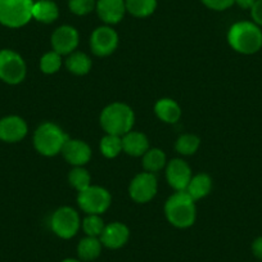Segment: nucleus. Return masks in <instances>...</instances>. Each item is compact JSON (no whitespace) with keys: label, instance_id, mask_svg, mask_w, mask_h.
<instances>
[{"label":"nucleus","instance_id":"nucleus-11","mask_svg":"<svg viewBox=\"0 0 262 262\" xmlns=\"http://www.w3.org/2000/svg\"><path fill=\"white\" fill-rule=\"evenodd\" d=\"M80 35L75 27L63 25L58 27L52 35V47L54 52L60 55H70L77 49Z\"/></svg>","mask_w":262,"mask_h":262},{"label":"nucleus","instance_id":"nucleus-12","mask_svg":"<svg viewBox=\"0 0 262 262\" xmlns=\"http://www.w3.org/2000/svg\"><path fill=\"white\" fill-rule=\"evenodd\" d=\"M193 173L188 163L181 158H173L166 166V179L168 185L176 191H185Z\"/></svg>","mask_w":262,"mask_h":262},{"label":"nucleus","instance_id":"nucleus-24","mask_svg":"<svg viewBox=\"0 0 262 262\" xmlns=\"http://www.w3.org/2000/svg\"><path fill=\"white\" fill-rule=\"evenodd\" d=\"M166 155L162 149L158 148H149L143 156V167L147 172H158L166 166Z\"/></svg>","mask_w":262,"mask_h":262},{"label":"nucleus","instance_id":"nucleus-3","mask_svg":"<svg viewBox=\"0 0 262 262\" xmlns=\"http://www.w3.org/2000/svg\"><path fill=\"white\" fill-rule=\"evenodd\" d=\"M165 215L175 228H190L196 219L195 201L186 191H176L166 201Z\"/></svg>","mask_w":262,"mask_h":262},{"label":"nucleus","instance_id":"nucleus-29","mask_svg":"<svg viewBox=\"0 0 262 262\" xmlns=\"http://www.w3.org/2000/svg\"><path fill=\"white\" fill-rule=\"evenodd\" d=\"M82 230L88 236H95L99 238L100 234L104 230V221L100 215H88L81 223Z\"/></svg>","mask_w":262,"mask_h":262},{"label":"nucleus","instance_id":"nucleus-22","mask_svg":"<svg viewBox=\"0 0 262 262\" xmlns=\"http://www.w3.org/2000/svg\"><path fill=\"white\" fill-rule=\"evenodd\" d=\"M92 59L89 55H86L82 52H74L69 55V58L66 59V67L71 74L76 75V76H84V75L89 74L92 70Z\"/></svg>","mask_w":262,"mask_h":262},{"label":"nucleus","instance_id":"nucleus-2","mask_svg":"<svg viewBox=\"0 0 262 262\" xmlns=\"http://www.w3.org/2000/svg\"><path fill=\"white\" fill-rule=\"evenodd\" d=\"M134 123V111L125 103H111L100 113V126L105 134L123 137L133 130Z\"/></svg>","mask_w":262,"mask_h":262},{"label":"nucleus","instance_id":"nucleus-30","mask_svg":"<svg viewBox=\"0 0 262 262\" xmlns=\"http://www.w3.org/2000/svg\"><path fill=\"white\" fill-rule=\"evenodd\" d=\"M97 6V0H69V8L76 16L92 13Z\"/></svg>","mask_w":262,"mask_h":262},{"label":"nucleus","instance_id":"nucleus-33","mask_svg":"<svg viewBox=\"0 0 262 262\" xmlns=\"http://www.w3.org/2000/svg\"><path fill=\"white\" fill-rule=\"evenodd\" d=\"M252 252L257 258L262 259V236L254 239V242L252 243Z\"/></svg>","mask_w":262,"mask_h":262},{"label":"nucleus","instance_id":"nucleus-35","mask_svg":"<svg viewBox=\"0 0 262 262\" xmlns=\"http://www.w3.org/2000/svg\"><path fill=\"white\" fill-rule=\"evenodd\" d=\"M62 262H82V261H80V259H76V258H66L63 259Z\"/></svg>","mask_w":262,"mask_h":262},{"label":"nucleus","instance_id":"nucleus-8","mask_svg":"<svg viewBox=\"0 0 262 262\" xmlns=\"http://www.w3.org/2000/svg\"><path fill=\"white\" fill-rule=\"evenodd\" d=\"M81 221L76 210L72 207H60L50 217V229L62 239H71L79 233Z\"/></svg>","mask_w":262,"mask_h":262},{"label":"nucleus","instance_id":"nucleus-28","mask_svg":"<svg viewBox=\"0 0 262 262\" xmlns=\"http://www.w3.org/2000/svg\"><path fill=\"white\" fill-rule=\"evenodd\" d=\"M60 66H62V55L54 50L45 53L40 59V70L45 75L55 74L59 71Z\"/></svg>","mask_w":262,"mask_h":262},{"label":"nucleus","instance_id":"nucleus-34","mask_svg":"<svg viewBox=\"0 0 262 262\" xmlns=\"http://www.w3.org/2000/svg\"><path fill=\"white\" fill-rule=\"evenodd\" d=\"M256 2L257 0H235V4L242 9H252Z\"/></svg>","mask_w":262,"mask_h":262},{"label":"nucleus","instance_id":"nucleus-16","mask_svg":"<svg viewBox=\"0 0 262 262\" xmlns=\"http://www.w3.org/2000/svg\"><path fill=\"white\" fill-rule=\"evenodd\" d=\"M95 11L104 24L116 25L126 13L125 0H97Z\"/></svg>","mask_w":262,"mask_h":262},{"label":"nucleus","instance_id":"nucleus-23","mask_svg":"<svg viewBox=\"0 0 262 262\" xmlns=\"http://www.w3.org/2000/svg\"><path fill=\"white\" fill-rule=\"evenodd\" d=\"M126 12L137 18H145L155 13L157 0H125Z\"/></svg>","mask_w":262,"mask_h":262},{"label":"nucleus","instance_id":"nucleus-1","mask_svg":"<svg viewBox=\"0 0 262 262\" xmlns=\"http://www.w3.org/2000/svg\"><path fill=\"white\" fill-rule=\"evenodd\" d=\"M228 42L241 54H254L262 48V30L254 22H236L229 29Z\"/></svg>","mask_w":262,"mask_h":262},{"label":"nucleus","instance_id":"nucleus-4","mask_svg":"<svg viewBox=\"0 0 262 262\" xmlns=\"http://www.w3.org/2000/svg\"><path fill=\"white\" fill-rule=\"evenodd\" d=\"M70 138L54 122H42L34 133V147L45 157H54L62 152L63 145Z\"/></svg>","mask_w":262,"mask_h":262},{"label":"nucleus","instance_id":"nucleus-25","mask_svg":"<svg viewBox=\"0 0 262 262\" xmlns=\"http://www.w3.org/2000/svg\"><path fill=\"white\" fill-rule=\"evenodd\" d=\"M99 148L105 158H116L122 152V137L105 134L100 140Z\"/></svg>","mask_w":262,"mask_h":262},{"label":"nucleus","instance_id":"nucleus-5","mask_svg":"<svg viewBox=\"0 0 262 262\" xmlns=\"http://www.w3.org/2000/svg\"><path fill=\"white\" fill-rule=\"evenodd\" d=\"M34 0H0V25L19 29L32 19Z\"/></svg>","mask_w":262,"mask_h":262},{"label":"nucleus","instance_id":"nucleus-18","mask_svg":"<svg viewBox=\"0 0 262 262\" xmlns=\"http://www.w3.org/2000/svg\"><path fill=\"white\" fill-rule=\"evenodd\" d=\"M59 17V9L53 0H37L32 7V18L37 22L49 25L57 21Z\"/></svg>","mask_w":262,"mask_h":262},{"label":"nucleus","instance_id":"nucleus-14","mask_svg":"<svg viewBox=\"0 0 262 262\" xmlns=\"http://www.w3.org/2000/svg\"><path fill=\"white\" fill-rule=\"evenodd\" d=\"M64 160L75 167H82L92 158V148L88 143L80 139H69L60 152Z\"/></svg>","mask_w":262,"mask_h":262},{"label":"nucleus","instance_id":"nucleus-7","mask_svg":"<svg viewBox=\"0 0 262 262\" xmlns=\"http://www.w3.org/2000/svg\"><path fill=\"white\" fill-rule=\"evenodd\" d=\"M112 196L107 189L90 185L77 195V205L88 215H102L110 208Z\"/></svg>","mask_w":262,"mask_h":262},{"label":"nucleus","instance_id":"nucleus-32","mask_svg":"<svg viewBox=\"0 0 262 262\" xmlns=\"http://www.w3.org/2000/svg\"><path fill=\"white\" fill-rule=\"evenodd\" d=\"M251 16L253 22L258 26H262V0H257L251 9Z\"/></svg>","mask_w":262,"mask_h":262},{"label":"nucleus","instance_id":"nucleus-10","mask_svg":"<svg viewBox=\"0 0 262 262\" xmlns=\"http://www.w3.org/2000/svg\"><path fill=\"white\" fill-rule=\"evenodd\" d=\"M118 47V35L111 26H100L90 36L92 52L98 57H108Z\"/></svg>","mask_w":262,"mask_h":262},{"label":"nucleus","instance_id":"nucleus-19","mask_svg":"<svg viewBox=\"0 0 262 262\" xmlns=\"http://www.w3.org/2000/svg\"><path fill=\"white\" fill-rule=\"evenodd\" d=\"M156 116L166 123H176L181 117V108L171 98H162L155 104Z\"/></svg>","mask_w":262,"mask_h":262},{"label":"nucleus","instance_id":"nucleus-31","mask_svg":"<svg viewBox=\"0 0 262 262\" xmlns=\"http://www.w3.org/2000/svg\"><path fill=\"white\" fill-rule=\"evenodd\" d=\"M201 2L212 11H225L235 4V0H201Z\"/></svg>","mask_w":262,"mask_h":262},{"label":"nucleus","instance_id":"nucleus-13","mask_svg":"<svg viewBox=\"0 0 262 262\" xmlns=\"http://www.w3.org/2000/svg\"><path fill=\"white\" fill-rule=\"evenodd\" d=\"M29 131L26 121L19 116L0 118V140L4 143H18L24 140Z\"/></svg>","mask_w":262,"mask_h":262},{"label":"nucleus","instance_id":"nucleus-21","mask_svg":"<svg viewBox=\"0 0 262 262\" xmlns=\"http://www.w3.org/2000/svg\"><path fill=\"white\" fill-rule=\"evenodd\" d=\"M103 244L99 238L86 235L80 241L79 246H77V254L81 261H94L100 256Z\"/></svg>","mask_w":262,"mask_h":262},{"label":"nucleus","instance_id":"nucleus-15","mask_svg":"<svg viewBox=\"0 0 262 262\" xmlns=\"http://www.w3.org/2000/svg\"><path fill=\"white\" fill-rule=\"evenodd\" d=\"M130 238V230L122 223H111L104 226V230L100 234L99 239L103 247L110 249H118L125 246Z\"/></svg>","mask_w":262,"mask_h":262},{"label":"nucleus","instance_id":"nucleus-26","mask_svg":"<svg viewBox=\"0 0 262 262\" xmlns=\"http://www.w3.org/2000/svg\"><path fill=\"white\" fill-rule=\"evenodd\" d=\"M201 144L200 138L194 134H184L179 137L176 140L175 149L176 152L183 156H191L198 150Z\"/></svg>","mask_w":262,"mask_h":262},{"label":"nucleus","instance_id":"nucleus-20","mask_svg":"<svg viewBox=\"0 0 262 262\" xmlns=\"http://www.w3.org/2000/svg\"><path fill=\"white\" fill-rule=\"evenodd\" d=\"M211 190H212V179L207 173L201 172L191 178L185 191L194 201H200L207 196Z\"/></svg>","mask_w":262,"mask_h":262},{"label":"nucleus","instance_id":"nucleus-27","mask_svg":"<svg viewBox=\"0 0 262 262\" xmlns=\"http://www.w3.org/2000/svg\"><path fill=\"white\" fill-rule=\"evenodd\" d=\"M69 181L72 188L76 189L77 191H82L92 185V176L85 170L84 167H74L69 175Z\"/></svg>","mask_w":262,"mask_h":262},{"label":"nucleus","instance_id":"nucleus-9","mask_svg":"<svg viewBox=\"0 0 262 262\" xmlns=\"http://www.w3.org/2000/svg\"><path fill=\"white\" fill-rule=\"evenodd\" d=\"M158 190L157 178L152 172H140L131 180L128 194L137 203H147L152 201Z\"/></svg>","mask_w":262,"mask_h":262},{"label":"nucleus","instance_id":"nucleus-17","mask_svg":"<svg viewBox=\"0 0 262 262\" xmlns=\"http://www.w3.org/2000/svg\"><path fill=\"white\" fill-rule=\"evenodd\" d=\"M149 149V142L145 134L139 131H128L122 137V152L131 157H143Z\"/></svg>","mask_w":262,"mask_h":262},{"label":"nucleus","instance_id":"nucleus-6","mask_svg":"<svg viewBox=\"0 0 262 262\" xmlns=\"http://www.w3.org/2000/svg\"><path fill=\"white\" fill-rule=\"evenodd\" d=\"M27 66L21 54L12 49L0 50V80L8 85H18L26 79Z\"/></svg>","mask_w":262,"mask_h":262}]
</instances>
